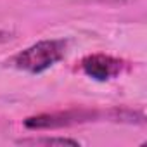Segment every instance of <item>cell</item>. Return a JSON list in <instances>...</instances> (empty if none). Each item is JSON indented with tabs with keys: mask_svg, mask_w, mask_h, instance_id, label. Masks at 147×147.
<instances>
[{
	"mask_svg": "<svg viewBox=\"0 0 147 147\" xmlns=\"http://www.w3.org/2000/svg\"><path fill=\"white\" fill-rule=\"evenodd\" d=\"M9 40H12V33H9L5 30H0V45L5 43V42H9Z\"/></svg>",
	"mask_w": 147,
	"mask_h": 147,
	"instance_id": "cell-5",
	"label": "cell"
},
{
	"mask_svg": "<svg viewBox=\"0 0 147 147\" xmlns=\"http://www.w3.org/2000/svg\"><path fill=\"white\" fill-rule=\"evenodd\" d=\"M66 47L67 43L64 40H40L31 47L24 49L23 52L16 54L14 57H11L9 64L19 71L38 75L64 59Z\"/></svg>",
	"mask_w": 147,
	"mask_h": 147,
	"instance_id": "cell-1",
	"label": "cell"
},
{
	"mask_svg": "<svg viewBox=\"0 0 147 147\" xmlns=\"http://www.w3.org/2000/svg\"><path fill=\"white\" fill-rule=\"evenodd\" d=\"M126 62L123 59L107 55V54H92L82 59L80 69L95 82H107L119 76L125 71Z\"/></svg>",
	"mask_w": 147,
	"mask_h": 147,
	"instance_id": "cell-3",
	"label": "cell"
},
{
	"mask_svg": "<svg viewBox=\"0 0 147 147\" xmlns=\"http://www.w3.org/2000/svg\"><path fill=\"white\" fill-rule=\"evenodd\" d=\"M100 116L99 111L92 109H66V111H55V113H43L36 116H30L24 119V126L28 130H57L66 128L73 125H82L95 121Z\"/></svg>",
	"mask_w": 147,
	"mask_h": 147,
	"instance_id": "cell-2",
	"label": "cell"
},
{
	"mask_svg": "<svg viewBox=\"0 0 147 147\" xmlns=\"http://www.w3.org/2000/svg\"><path fill=\"white\" fill-rule=\"evenodd\" d=\"M18 144L23 145H80L78 140L67 137H33V138H21Z\"/></svg>",
	"mask_w": 147,
	"mask_h": 147,
	"instance_id": "cell-4",
	"label": "cell"
}]
</instances>
